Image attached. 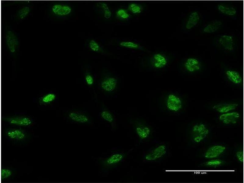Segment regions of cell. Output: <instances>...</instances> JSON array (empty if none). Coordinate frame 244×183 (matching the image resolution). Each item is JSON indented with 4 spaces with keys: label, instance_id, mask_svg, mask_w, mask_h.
<instances>
[{
    "label": "cell",
    "instance_id": "6da1fadb",
    "mask_svg": "<svg viewBox=\"0 0 244 183\" xmlns=\"http://www.w3.org/2000/svg\"><path fill=\"white\" fill-rule=\"evenodd\" d=\"M5 40L7 50L10 54L15 55L18 52L20 39L15 31L10 28H6L5 30Z\"/></svg>",
    "mask_w": 244,
    "mask_h": 183
},
{
    "label": "cell",
    "instance_id": "7a4b0ae2",
    "mask_svg": "<svg viewBox=\"0 0 244 183\" xmlns=\"http://www.w3.org/2000/svg\"><path fill=\"white\" fill-rule=\"evenodd\" d=\"M4 134L8 139L16 142H24L29 138L27 131L20 127L8 128L5 130Z\"/></svg>",
    "mask_w": 244,
    "mask_h": 183
},
{
    "label": "cell",
    "instance_id": "3957f363",
    "mask_svg": "<svg viewBox=\"0 0 244 183\" xmlns=\"http://www.w3.org/2000/svg\"><path fill=\"white\" fill-rule=\"evenodd\" d=\"M124 157V154L117 152L107 157L101 158L99 159V161L102 169L108 170L111 169L121 162Z\"/></svg>",
    "mask_w": 244,
    "mask_h": 183
},
{
    "label": "cell",
    "instance_id": "277c9868",
    "mask_svg": "<svg viewBox=\"0 0 244 183\" xmlns=\"http://www.w3.org/2000/svg\"><path fill=\"white\" fill-rule=\"evenodd\" d=\"M2 120L10 124L20 127H29L34 123L31 118L25 116L3 117Z\"/></svg>",
    "mask_w": 244,
    "mask_h": 183
},
{
    "label": "cell",
    "instance_id": "5b68a950",
    "mask_svg": "<svg viewBox=\"0 0 244 183\" xmlns=\"http://www.w3.org/2000/svg\"><path fill=\"white\" fill-rule=\"evenodd\" d=\"M72 10V8L68 5L54 2L49 7V13L54 18L67 16L71 13Z\"/></svg>",
    "mask_w": 244,
    "mask_h": 183
},
{
    "label": "cell",
    "instance_id": "8992f818",
    "mask_svg": "<svg viewBox=\"0 0 244 183\" xmlns=\"http://www.w3.org/2000/svg\"><path fill=\"white\" fill-rule=\"evenodd\" d=\"M209 130L204 124L199 123L195 125L192 130V138L193 141L197 143L202 142L207 136Z\"/></svg>",
    "mask_w": 244,
    "mask_h": 183
},
{
    "label": "cell",
    "instance_id": "52a82bcc",
    "mask_svg": "<svg viewBox=\"0 0 244 183\" xmlns=\"http://www.w3.org/2000/svg\"><path fill=\"white\" fill-rule=\"evenodd\" d=\"M166 103L167 109L172 112H177L180 111L183 106L181 98L173 93H170L167 95Z\"/></svg>",
    "mask_w": 244,
    "mask_h": 183
},
{
    "label": "cell",
    "instance_id": "ba28073f",
    "mask_svg": "<svg viewBox=\"0 0 244 183\" xmlns=\"http://www.w3.org/2000/svg\"><path fill=\"white\" fill-rule=\"evenodd\" d=\"M167 152V148L164 144L159 145L149 152L145 156V160L149 161L159 160L164 156Z\"/></svg>",
    "mask_w": 244,
    "mask_h": 183
},
{
    "label": "cell",
    "instance_id": "9c48e42d",
    "mask_svg": "<svg viewBox=\"0 0 244 183\" xmlns=\"http://www.w3.org/2000/svg\"><path fill=\"white\" fill-rule=\"evenodd\" d=\"M68 119L70 120L81 124H89L91 120L90 117L86 114L76 111H71L67 114Z\"/></svg>",
    "mask_w": 244,
    "mask_h": 183
},
{
    "label": "cell",
    "instance_id": "30bf717a",
    "mask_svg": "<svg viewBox=\"0 0 244 183\" xmlns=\"http://www.w3.org/2000/svg\"><path fill=\"white\" fill-rule=\"evenodd\" d=\"M117 79L112 76H108L104 77L101 82V87L102 89L106 92L113 91L117 85Z\"/></svg>",
    "mask_w": 244,
    "mask_h": 183
},
{
    "label": "cell",
    "instance_id": "8fae6325",
    "mask_svg": "<svg viewBox=\"0 0 244 183\" xmlns=\"http://www.w3.org/2000/svg\"><path fill=\"white\" fill-rule=\"evenodd\" d=\"M240 116L239 113L233 111L221 114L219 117V120L226 124H234L237 122Z\"/></svg>",
    "mask_w": 244,
    "mask_h": 183
},
{
    "label": "cell",
    "instance_id": "7c38bea8",
    "mask_svg": "<svg viewBox=\"0 0 244 183\" xmlns=\"http://www.w3.org/2000/svg\"><path fill=\"white\" fill-rule=\"evenodd\" d=\"M184 66L185 70L188 72L193 73L199 71L201 65L200 61L194 57H189L185 61Z\"/></svg>",
    "mask_w": 244,
    "mask_h": 183
},
{
    "label": "cell",
    "instance_id": "4fadbf2b",
    "mask_svg": "<svg viewBox=\"0 0 244 183\" xmlns=\"http://www.w3.org/2000/svg\"><path fill=\"white\" fill-rule=\"evenodd\" d=\"M218 41L220 45L225 50L231 51L234 50V40L232 36L226 34L222 35L219 38Z\"/></svg>",
    "mask_w": 244,
    "mask_h": 183
},
{
    "label": "cell",
    "instance_id": "5bb4252c",
    "mask_svg": "<svg viewBox=\"0 0 244 183\" xmlns=\"http://www.w3.org/2000/svg\"><path fill=\"white\" fill-rule=\"evenodd\" d=\"M152 66L156 69H161L166 66L168 63V60L163 54L157 53L152 56L151 59Z\"/></svg>",
    "mask_w": 244,
    "mask_h": 183
},
{
    "label": "cell",
    "instance_id": "9a60e30c",
    "mask_svg": "<svg viewBox=\"0 0 244 183\" xmlns=\"http://www.w3.org/2000/svg\"><path fill=\"white\" fill-rule=\"evenodd\" d=\"M225 146L221 145H215L210 147L206 152L204 156L207 158H213L218 157L225 150Z\"/></svg>",
    "mask_w": 244,
    "mask_h": 183
},
{
    "label": "cell",
    "instance_id": "2e32d148",
    "mask_svg": "<svg viewBox=\"0 0 244 183\" xmlns=\"http://www.w3.org/2000/svg\"><path fill=\"white\" fill-rule=\"evenodd\" d=\"M238 104L236 103H222L218 104L213 106V109L221 114L233 111L238 107Z\"/></svg>",
    "mask_w": 244,
    "mask_h": 183
},
{
    "label": "cell",
    "instance_id": "e0dca14e",
    "mask_svg": "<svg viewBox=\"0 0 244 183\" xmlns=\"http://www.w3.org/2000/svg\"><path fill=\"white\" fill-rule=\"evenodd\" d=\"M226 76L231 82L232 83L239 85L241 84L242 81L241 75L238 72L231 70H228L225 72Z\"/></svg>",
    "mask_w": 244,
    "mask_h": 183
},
{
    "label": "cell",
    "instance_id": "ac0fdd59",
    "mask_svg": "<svg viewBox=\"0 0 244 183\" xmlns=\"http://www.w3.org/2000/svg\"><path fill=\"white\" fill-rule=\"evenodd\" d=\"M32 6L25 5L20 7L16 11L15 17L18 20H22L26 19L29 16L32 11Z\"/></svg>",
    "mask_w": 244,
    "mask_h": 183
},
{
    "label": "cell",
    "instance_id": "d6986e66",
    "mask_svg": "<svg viewBox=\"0 0 244 183\" xmlns=\"http://www.w3.org/2000/svg\"><path fill=\"white\" fill-rule=\"evenodd\" d=\"M200 20V16L198 12L194 11L191 13L188 17L185 25L186 28L190 30L196 26Z\"/></svg>",
    "mask_w": 244,
    "mask_h": 183
},
{
    "label": "cell",
    "instance_id": "ffe728a7",
    "mask_svg": "<svg viewBox=\"0 0 244 183\" xmlns=\"http://www.w3.org/2000/svg\"><path fill=\"white\" fill-rule=\"evenodd\" d=\"M222 23L219 20H215L208 24L203 28V31L206 33H214L221 27Z\"/></svg>",
    "mask_w": 244,
    "mask_h": 183
},
{
    "label": "cell",
    "instance_id": "44dd1931",
    "mask_svg": "<svg viewBox=\"0 0 244 183\" xmlns=\"http://www.w3.org/2000/svg\"><path fill=\"white\" fill-rule=\"evenodd\" d=\"M218 10L221 13L230 16H233L237 13V10L234 7L223 4H219L217 7Z\"/></svg>",
    "mask_w": 244,
    "mask_h": 183
},
{
    "label": "cell",
    "instance_id": "7402d4cb",
    "mask_svg": "<svg viewBox=\"0 0 244 183\" xmlns=\"http://www.w3.org/2000/svg\"><path fill=\"white\" fill-rule=\"evenodd\" d=\"M136 133L139 138L142 139L148 138L151 133L150 128L145 126H138L135 129Z\"/></svg>",
    "mask_w": 244,
    "mask_h": 183
},
{
    "label": "cell",
    "instance_id": "603a6c76",
    "mask_svg": "<svg viewBox=\"0 0 244 183\" xmlns=\"http://www.w3.org/2000/svg\"><path fill=\"white\" fill-rule=\"evenodd\" d=\"M56 98V95L53 92H49L40 97L39 100V103L42 105H46L53 102Z\"/></svg>",
    "mask_w": 244,
    "mask_h": 183
},
{
    "label": "cell",
    "instance_id": "cb8c5ba5",
    "mask_svg": "<svg viewBox=\"0 0 244 183\" xmlns=\"http://www.w3.org/2000/svg\"><path fill=\"white\" fill-rule=\"evenodd\" d=\"M1 181H4L9 179L14 175V171L11 168L2 167L1 169Z\"/></svg>",
    "mask_w": 244,
    "mask_h": 183
},
{
    "label": "cell",
    "instance_id": "d4e9b609",
    "mask_svg": "<svg viewBox=\"0 0 244 183\" xmlns=\"http://www.w3.org/2000/svg\"><path fill=\"white\" fill-rule=\"evenodd\" d=\"M100 116L105 121L113 125L114 119L113 115L109 111L107 110H104L101 113Z\"/></svg>",
    "mask_w": 244,
    "mask_h": 183
},
{
    "label": "cell",
    "instance_id": "484cf974",
    "mask_svg": "<svg viewBox=\"0 0 244 183\" xmlns=\"http://www.w3.org/2000/svg\"><path fill=\"white\" fill-rule=\"evenodd\" d=\"M129 11L134 14H139L142 12L143 7L141 5L135 3L130 4L127 7Z\"/></svg>",
    "mask_w": 244,
    "mask_h": 183
},
{
    "label": "cell",
    "instance_id": "4316f807",
    "mask_svg": "<svg viewBox=\"0 0 244 183\" xmlns=\"http://www.w3.org/2000/svg\"><path fill=\"white\" fill-rule=\"evenodd\" d=\"M120 44L121 46L130 48L138 49L140 48V45L138 44L133 41H122Z\"/></svg>",
    "mask_w": 244,
    "mask_h": 183
},
{
    "label": "cell",
    "instance_id": "83f0119b",
    "mask_svg": "<svg viewBox=\"0 0 244 183\" xmlns=\"http://www.w3.org/2000/svg\"><path fill=\"white\" fill-rule=\"evenodd\" d=\"M117 16L123 20H126L129 18L130 14L127 11L124 9H120L116 12Z\"/></svg>",
    "mask_w": 244,
    "mask_h": 183
},
{
    "label": "cell",
    "instance_id": "f1b7e54d",
    "mask_svg": "<svg viewBox=\"0 0 244 183\" xmlns=\"http://www.w3.org/2000/svg\"><path fill=\"white\" fill-rule=\"evenodd\" d=\"M100 6L104 10V16L106 19L110 18L112 13L107 5L104 3H101Z\"/></svg>",
    "mask_w": 244,
    "mask_h": 183
},
{
    "label": "cell",
    "instance_id": "f546056e",
    "mask_svg": "<svg viewBox=\"0 0 244 183\" xmlns=\"http://www.w3.org/2000/svg\"><path fill=\"white\" fill-rule=\"evenodd\" d=\"M223 163L222 161L218 159L212 160L206 162V165L212 167H217L220 166Z\"/></svg>",
    "mask_w": 244,
    "mask_h": 183
},
{
    "label": "cell",
    "instance_id": "4dcf8cb0",
    "mask_svg": "<svg viewBox=\"0 0 244 183\" xmlns=\"http://www.w3.org/2000/svg\"><path fill=\"white\" fill-rule=\"evenodd\" d=\"M90 48L94 52L98 51L100 48L99 45L94 40H91L89 43Z\"/></svg>",
    "mask_w": 244,
    "mask_h": 183
},
{
    "label": "cell",
    "instance_id": "1f68e13d",
    "mask_svg": "<svg viewBox=\"0 0 244 183\" xmlns=\"http://www.w3.org/2000/svg\"><path fill=\"white\" fill-rule=\"evenodd\" d=\"M85 82L88 85H92L94 82V80L93 76L89 74H87L85 77Z\"/></svg>",
    "mask_w": 244,
    "mask_h": 183
},
{
    "label": "cell",
    "instance_id": "d6a6232c",
    "mask_svg": "<svg viewBox=\"0 0 244 183\" xmlns=\"http://www.w3.org/2000/svg\"><path fill=\"white\" fill-rule=\"evenodd\" d=\"M236 157L238 160L241 163H243L244 161V156L243 152L242 151H238L236 154Z\"/></svg>",
    "mask_w": 244,
    "mask_h": 183
}]
</instances>
